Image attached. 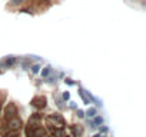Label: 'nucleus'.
<instances>
[{
  "instance_id": "obj_1",
  "label": "nucleus",
  "mask_w": 146,
  "mask_h": 137,
  "mask_svg": "<svg viewBox=\"0 0 146 137\" xmlns=\"http://www.w3.org/2000/svg\"><path fill=\"white\" fill-rule=\"evenodd\" d=\"M40 114L39 113H36V114H33L32 117H30V120H29V124H27V130H32V134H33V131L37 128V127H40Z\"/></svg>"
},
{
  "instance_id": "obj_2",
  "label": "nucleus",
  "mask_w": 146,
  "mask_h": 137,
  "mask_svg": "<svg viewBox=\"0 0 146 137\" xmlns=\"http://www.w3.org/2000/svg\"><path fill=\"white\" fill-rule=\"evenodd\" d=\"M20 127H22V120L19 117H13L9 120V126H7L9 131H17Z\"/></svg>"
},
{
  "instance_id": "obj_3",
  "label": "nucleus",
  "mask_w": 146,
  "mask_h": 137,
  "mask_svg": "<svg viewBox=\"0 0 146 137\" xmlns=\"http://www.w3.org/2000/svg\"><path fill=\"white\" fill-rule=\"evenodd\" d=\"M16 114H17V109H16V106H15L13 103H9V106H7L6 110H5V117H6L7 120H10V119L16 117Z\"/></svg>"
},
{
  "instance_id": "obj_4",
  "label": "nucleus",
  "mask_w": 146,
  "mask_h": 137,
  "mask_svg": "<svg viewBox=\"0 0 146 137\" xmlns=\"http://www.w3.org/2000/svg\"><path fill=\"white\" fill-rule=\"evenodd\" d=\"M32 106L36 107V109H43L46 106V97L43 96H36L32 99Z\"/></svg>"
},
{
  "instance_id": "obj_5",
  "label": "nucleus",
  "mask_w": 146,
  "mask_h": 137,
  "mask_svg": "<svg viewBox=\"0 0 146 137\" xmlns=\"http://www.w3.org/2000/svg\"><path fill=\"white\" fill-rule=\"evenodd\" d=\"M70 130L73 133V137H79L83 134V128L80 126H70Z\"/></svg>"
},
{
  "instance_id": "obj_6",
  "label": "nucleus",
  "mask_w": 146,
  "mask_h": 137,
  "mask_svg": "<svg viewBox=\"0 0 146 137\" xmlns=\"http://www.w3.org/2000/svg\"><path fill=\"white\" fill-rule=\"evenodd\" d=\"M79 94L82 96V99H83V101H85L86 104H89V99H88V96L85 94V90H83V89H80V90H79Z\"/></svg>"
},
{
  "instance_id": "obj_7",
  "label": "nucleus",
  "mask_w": 146,
  "mask_h": 137,
  "mask_svg": "<svg viewBox=\"0 0 146 137\" xmlns=\"http://www.w3.org/2000/svg\"><path fill=\"white\" fill-rule=\"evenodd\" d=\"M95 114H96V109H95V107H90V109L88 110V116H89V117H93Z\"/></svg>"
},
{
  "instance_id": "obj_8",
  "label": "nucleus",
  "mask_w": 146,
  "mask_h": 137,
  "mask_svg": "<svg viewBox=\"0 0 146 137\" xmlns=\"http://www.w3.org/2000/svg\"><path fill=\"white\" fill-rule=\"evenodd\" d=\"M49 73H50V67H44V70L42 72V76H44V77H46Z\"/></svg>"
},
{
  "instance_id": "obj_9",
  "label": "nucleus",
  "mask_w": 146,
  "mask_h": 137,
  "mask_svg": "<svg viewBox=\"0 0 146 137\" xmlns=\"http://www.w3.org/2000/svg\"><path fill=\"white\" fill-rule=\"evenodd\" d=\"M13 63H15V59H13V57H12V59H7V60L5 61V64H6V66H12Z\"/></svg>"
},
{
  "instance_id": "obj_10",
  "label": "nucleus",
  "mask_w": 146,
  "mask_h": 137,
  "mask_svg": "<svg viewBox=\"0 0 146 137\" xmlns=\"http://www.w3.org/2000/svg\"><path fill=\"white\" fill-rule=\"evenodd\" d=\"M25 2V0H12V5L13 6H17V5H22Z\"/></svg>"
},
{
  "instance_id": "obj_11",
  "label": "nucleus",
  "mask_w": 146,
  "mask_h": 137,
  "mask_svg": "<svg viewBox=\"0 0 146 137\" xmlns=\"http://www.w3.org/2000/svg\"><path fill=\"white\" fill-rule=\"evenodd\" d=\"M95 123H96V124H102V123H103V119H102V117H96V119H95Z\"/></svg>"
},
{
  "instance_id": "obj_12",
  "label": "nucleus",
  "mask_w": 146,
  "mask_h": 137,
  "mask_svg": "<svg viewBox=\"0 0 146 137\" xmlns=\"http://www.w3.org/2000/svg\"><path fill=\"white\" fill-rule=\"evenodd\" d=\"M39 68H40L39 66H33V67H32V72H33V73H37V72H39Z\"/></svg>"
},
{
  "instance_id": "obj_13",
  "label": "nucleus",
  "mask_w": 146,
  "mask_h": 137,
  "mask_svg": "<svg viewBox=\"0 0 146 137\" xmlns=\"http://www.w3.org/2000/svg\"><path fill=\"white\" fill-rule=\"evenodd\" d=\"M69 97H70V94H69V92H64V93H63V99H64V100H67Z\"/></svg>"
},
{
  "instance_id": "obj_14",
  "label": "nucleus",
  "mask_w": 146,
  "mask_h": 137,
  "mask_svg": "<svg viewBox=\"0 0 146 137\" xmlns=\"http://www.w3.org/2000/svg\"><path fill=\"white\" fill-rule=\"evenodd\" d=\"M78 116H79V117H83L85 114H83V111H82V110H78Z\"/></svg>"
},
{
  "instance_id": "obj_15",
  "label": "nucleus",
  "mask_w": 146,
  "mask_h": 137,
  "mask_svg": "<svg viewBox=\"0 0 146 137\" xmlns=\"http://www.w3.org/2000/svg\"><path fill=\"white\" fill-rule=\"evenodd\" d=\"M10 137H20V136H19V134H16V133H15V134H13V136H10Z\"/></svg>"
},
{
  "instance_id": "obj_16",
  "label": "nucleus",
  "mask_w": 146,
  "mask_h": 137,
  "mask_svg": "<svg viewBox=\"0 0 146 137\" xmlns=\"http://www.w3.org/2000/svg\"><path fill=\"white\" fill-rule=\"evenodd\" d=\"M93 137H100V134H95V136H93Z\"/></svg>"
}]
</instances>
